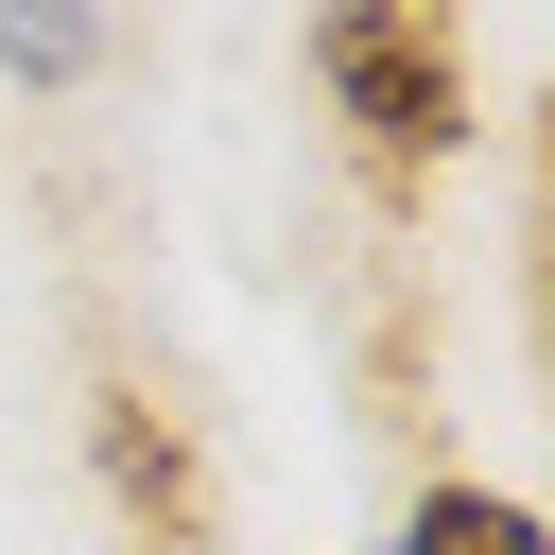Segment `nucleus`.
<instances>
[{
	"label": "nucleus",
	"instance_id": "nucleus-1",
	"mask_svg": "<svg viewBox=\"0 0 555 555\" xmlns=\"http://www.w3.org/2000/svg\"><path fill=\"white\" fill-rule=\"evenodd\" d=\"M312 87L347 121V156L382 191H434L451 139H468V52H451V0H330L312 17Z\"/></svg>",
	"mask_w": 555,
	"mask_h": 555
},
{
	"label": "nucleus",
	"instance_id": "nucleus-3",
	"mask_svg": "<svg viewBox=\"0 0 555 555\" xmlns=\"http://www.w3.org/2000/svg\"><path fill=\"white\" fill-rule=\"evenodd\" d=\"M0 69L17 87H87L104 69V0H0Z\"/></svg>",
	"mask_w": 555,
	"mask_h": 555
},
{
	"label": "nucleus",
	"instance_id": "nucleus-2",
	"mask_svg": "<svg viewBox=\"0 0 555 555\" xmlns=\"http://www.w3.org/2000/svg\"><path fill=\"white\" fill-rule=\"evenodd\" d=\"M399 555H555V538H538V503H520V486H416Z\"/></svg>",
	"mask_w": 555,
	"mask_h": 555
}]
</instances>
